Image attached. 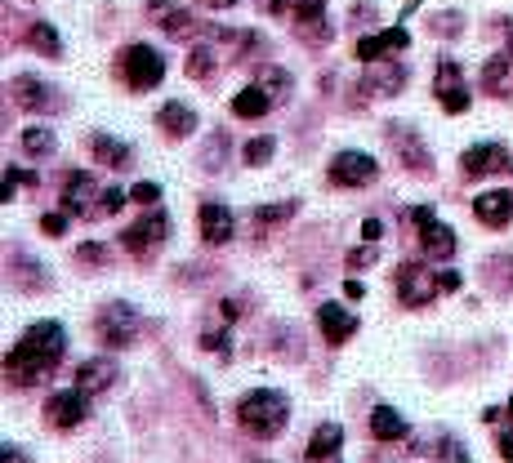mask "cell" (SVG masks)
<instances>
[{
  "label": "cell",
  "mask_w": 513,
  "mask_h": 463,
  "mask_svg": "<svg viewBox=\"0 0 513 463\" xmlns=\"http://www.w3.org/2000/svg\"><path fill=\"white\" fill-rule=\"evenodd\" d=\"M90 396H94V392H85L81 383L68 387V392H54V396L45 401V423H50L54 432H72L76 423H85V414H90Z\"/></svg>",
  "instance_id": "cell-5"
},
{
  "label": "cell",
  "mask_w": 513,
  "mask_h": 463,
  "mask_svg": "<svg viewBox=\"0 0 513 463\" xmlns=\"http://www.w3.org/2000/svg\"><path fill=\"white\" fill-rule=\"evenodd\" d=\"M14 99H19L28 112H59V108H63L59 90L45 85V81H36V76H19V81H14Z\"/></svg>",
  "instance_id": "cell-13"
},
{
  "label": "cell",
  "mask_w": 513,
  "mask_h": 463,
  "mask_svg": "<svg viewBox=\"0 0 513 463\" xmlns=\"http://www.w3.org/2000/svg\"><path fill=\"white\" fill-rule=\"evenodd\" d=\"M99 339L108 343V347H134V334H139V312L130 307V303H108L103 312H99Z\"/></svg>",
  "instance_id": "cell-6"
},
{
  "label": "cell",
  "mask_w": 513,
  "mask_h": 463,
  "mask_svg": "<svg viewBox=\"0 0 513 463\" xmlns=\"http://www.w3.org/2000/svg\"><path fill=\"white\" fill-rule=\"evenodd\" d=\"M260 10H264V14H282L286 0H260Z\"/></svg>",
  "instance_id": "cell-47"
},
{
  "label": "cell",
  "mask_w": 513,
  "mask_h": 463,
  "mask_svg": "<svg viewBox=\"0 0 513 463\" xmlns=\"http://www.w3.org/2000/svg\"><path fill=\"white\" fill-rule=\"evenodd\" d=\"M393 148H397V156H402V165L406 170H429V152L420 148V139L415 134H406V125H393Z\"/></svg>",
  "instance_id": "cell-26"
},
{
  "label": "cell",
  "mask_w": 513,
  "mask_h": 463,
  "mask_svg": "<svg viewBox=\"0 0 513 463\" xmlns=\"http://www.w3.org/2000/svg\"><path fill=\"white\" fill-rule=\"evenodd\" d=\"M411 45V36H406V28H389V32H375V36H362L357 41V59L371 68V63H380L384 54H393V50H406Z\"/></svg>",
  "instance_id": "cell-16"
},
{
  "label": "cell",
  "mask_w": 513,
  "mask_h": 463,
  "mask_svg": "<svg viewBox=\"0 0 513 463\" xmlns=\"http://www.w3.org/2000/svg\"><path fill=\"white\" fill-rule=\"evenodd\" d=\"M371 259H375V250H371V245H366V250H353V254H349V267H366Z\"/></svg>",
  "instance_id": "cell-42"
},
{
  "label": "cell",
  "mask_w": 513,
  "mask_h": 463,
  "mask_svg": "<svg viewBox=\"0 0 513 463\" xmlns=\"http://www.w3.org/2000/svg\"><path fill=\"white\" fill-rule=\"evenodd\" d=\"M68 219H72L68 210H59V214H45V219H41V232H45V236H63V232H68Z\"/></svg>",
  "instance_id": "cell-34"
},
{
  "label": "cell",
  "mask_w": 513,
  "mask_h": 463,
  "mask_svg": "<svg viewBox=\"0 0 513 463\" xmlns=\"http://www.w3.org/2000/svg\"><path fill=\"white\" fill-rule=\"evenodd\" d=\"M0 454H5V459H14V463H19V459H23L28 450H23V445H14V441H5V445H0Z\"/></svg>",
  "instance_id": "cell-45"
},
{
  "label": "cell",
  "mask_w": 513,
  "mask_h": 463,
  "mask_svg": "<svg viewBox=\"0 0 513 463\" xmlns=\"http://www.w3.org/2000/svg\"><path fill=\"white\" fill-rule=\"evenodd\" d=\"M76 254H81V263H103V259H108V250H103V245H94V241H90V245H81Z\"/></svg>",
  "instance_id": "cell-39"
},
{
  "label": "cell",
  "mask_w": 513,
  "mask_h": 463,
  "mask_svg": "<svg viewBox=\"0 0 513 463\" xmlns=\"http://www.w3.org/2000/svg\"><path fill=\"white\" fill-rule=\"evenodd\" d=\"M286 419H291V401L282 392H273V387H254V392H245L236 401V423L254 441H273L286 427Z\"/></svg>",
  "instance_id": "cell-2"
},
{
  "label": "cell",
  "mask_w": 513,
  "mask_h": 463,
  "mask_svg": "<svg viewBox=\"0 0 513 463\" xmlns=\"http://www.w3.org/2000/svg\"><path fill=\"white\" fill-rule=\"evenodd\" d=\"M500 419H504V410H495V405H491V410H482V423H500Z\"/></svg>",
  "instance_id": "cell-50"
},
{
  "label": "cell",
  "mask_w": 513,
  "mask_h": 463,
  "mask_svg": "<svg viewBox=\"0 0 513 463\" xmlns=\"http://www.w3.org/2000/svg\"><path fill=\"white\" fill-rule=\"evenodd\" d=\"M201 343H205V347H214L219 356H228V334H205Z\"/></svg>",
  "instance_id": "cell-43"
},
{
  "label": "cell",
  "mask_w": 513,
  "mask_h": 463,
  "mask_svg": "<svg viewBox=\"0 0 513 463\" xmlns=\"http://www.w3.org/2000/svg\"><path fill=\"white\" fill-rule=\"evenodd\" d=\"M482 90L495 94V99L513 94V54H495V59H486V68H482Z\"/></svg>",
  "instance_id": "cell-21"
},
{
  "label": "cell",
  "mask_w": 513,
  "mask_h": 463,
  "mask_svg": "<svg viewBox=\"0 0 513 463\" xmlns=\"http://www.w3.org/2000/svg\"><path fill=\"white\" fill-rule=\"evenodd\" d=\"M344 294H349V299H362L366 285H362V281H344Z\"/></svg>",
  "instance_id": "cell-48"
},
{
  "label": "cell",
  "mask_w": 513,
  "mask_h": 463,
  "mask_svg": "<svg viewBox=\"0 0 513 463\" xmlns=\"http://www.w3.org/2000/svg\"><path fill=\"white\" fill-rule=\"evenodd\" d=\"M460 165H464V174H469V179H486V174L509 170L513 161H509V152H504L500 143H477V148H469V152L460 156Z\"/></svg>",
  "instance_id": "cell-12"
},
{
  "label": "cell",
  "mask_w": 513,
  "mask_h": 463,
  "mask_svg": "<svg viewBox=\"0 0 513 463\" xmlns=\"http://www.w3.org/2000/svg\"><path fill=\"white\" fill-rule=\"evenodd\" d=\"M196 228H201V241H205V245H228V241L236 236V219H232V210L219 205V201H205V205L196 210Z\"/></svg>",
  "instance_id": "cell-11"
},
{
  "label": "cell",
  "mask_w": 513,
  "mask_h": 463,
  "mask_svg": "<svg viewBox=\"0 0 513 463\" xmlns=\"http://www.w3.org/2000/svg\"><path fill=\"white\" fill-rule=\"evenodd\" d=\"M411 223H415V232H420L424 223H433V210H429V205H415V210H411Z\"/></svg>",
  "instance_id": "cell-41"
},
{
  "label": "cell",
  "mask_w": 513,
  "mask_h": 463,
  "mask_svg": "<svg viewBox=\"0 0 513 463\" xmlns=\"http://www.w3.org/2000/svg\"><path fill=\"white\" fill-rule=\"evenodd\" d=\"M371 436L375 441H402V436H411V427H406V419L393 405H375L371 410Z\"/></svg>",
  "instance_id": "cell-24"
},
{
  "label": "cell",
  "mask_w": 513,
  "mask_h": 463,
  "mask_svg": "<svg viewBox=\"0 0 513 463\" xmlns=\"http://www.w3.org/2000/svg\"><path fill=\"white\" fill-rule=\"evenodd\" d=\"M241 312H245V307H241L236 299H223V321H228V325H232V321H236Z\"/></svg>",
  "instance_id": "cell-44"
},
{
  "label": "cell",
  "mask_w": 513,
  "mask_h": 463,
  "mask_svg": "<svg viewBox=\"0 0 513 463\" xmlns=\"http://www.w3.org/2000/svg\"><path fill=\"white\" fill-rule=\"evenodd\" d=\"M295 214V201H286V205H264L260 210V223H282V219H291Z\"/></svg>",
  "instance_id": "cell-36"
},
{
  "label": "cell",
  "mask_w": 513,
  "mask_h": 463,
  "mask_svg": "<svg viewBox=\"0 0 513 463\" xmlns=\"http://www.w3.org/2000/svg\"><path fill=\"white\" fill-rule=\"evenodd\" d=\"M90 152H94V161L99 165H108V170H130L134 165V148L130 143H121V139H112V134H90Z\"/></svg>",
  "instance_id": "cell-19"
},
{
  "label": "cell",
  "mask_w": 513,
  "mask_h": 463,
  "mask_svg": "<svg viewBox=\"0 0 513 463\" xmlns=\"http://www.w3.org/2000/svg\"><path fill=\"white\" fill-rule=\"evenodd\" d=\"M344 450V427L340 423H322L313 436H309V450H304V459L313 463V459H335Z\"/></svg>",
  "instance_id": "cell-25"
},
{
  "label": "cell",
  "mask_w": 513,
  "mask_h": 463,
  "mask_svg": "<svg viewBox=\"0 0 513 463\" xmlns=\"http://www.w3.org/2000/svg\"><path fill=\"white\" fill-rule=\"evenodd\" d=\"M326 174H331L335 188H371L380 179V165L366 152H335V161H331Z\"/></svg>",
  "instance_id": "cell-8"
},
{
  "label": "cell",
  "mask_w": 513,
  "mask_h": 463,
  "mask_svg": "<svg viewBox=\"0 0 513 463\" xmlns=\"http://www.w3.org/2000/svg\"><path fill=\"white\" fill-rule=\"evenodd\" d=\"M210 10H228V5H236V0H205Z\"/></svg>",
  "instance_id": "cell-51"
},
{
  "label": "cell",
  "mask_w": 513,
  "mask_h": 463,
  "mask_svg": "<svg viewBox=\"0 0 513 463\" xmlns=\"http://www.w3.org/2000/svg\"><path fill=\"white\" fill-rule=\"evenodd\" d=\"M402 85H406V68H402V63H384V68H375V63H371L366 90H375V94H397Z\"/></svg>",
  "instance_id": "cell-27"
},
{
  "label": "cell",
  "mask_w": 513,
  "mask_h": 463,
  "mask_svg": "<svg viewBox=\"0 0 513 463\" xmlns=\"http://www.w3.org/2000/svg\"><path fill=\"white\" fill-rule=\"evenodd\" d=\"M264 90L273 99H291V72H277V68H264Z\"/></svg>",
  "instance_id": "cell-32"
},
{
  "label": "cell",
  "mask_w": 513,
  "mask_h": 463,
  "mask_svg": "<svg viewBox=\"0 0 513 463\" xmlns=\"http://www.w3.org/2000/svg\"><path fill=\"white\" fill-rule=\"evenodd\" d=\"M442 290H460V272H442Z\"/></svg>",
  "instance_id": "cell-49"
},
{
  "label": "cell",
  "mask_w": 513,
  "mask_h": 463,
  "mask_svg": "<svg viewBox=\"0 0 513 463\" xmlns=\"http://www.w3.org/2000/svg\"><path fill=\"white\" fill-rule=\"evenodd\" d=\"M455 245H460L455 228H446V223H437V219L420 228V254H424V259L442 263V259H451V254H455Z\"/></svg>",
  "instance_id": "cell-17"
},
{
  "label": "cell",
  "mask_w": 513,
  "mask_h": 463,
  "mask_svg": "<svg viewBox=\"0 0 513 463\" xmlns=\"http://www.w3.org/2000/svg\"><path fill=\"white\" fill-rule=\"evenodd\" d=\"M156 125H161L165 139H188V134L196 130V112L183 108V103H165V108L156 112Z\"/></svg>",
  "instance_id": "cell-23"
},
{
  "label": "cell",
  "mask_w": 513,
  "mask_h": 463,
  "mask_svg": "<svg viewBox=\"0 0 513 463\" xmlns=\"http://www.w3.org/2000/svg\"><path fill=\"white\" fill-rule=\"evenodd\" d=\"M28 50H36L45 59H63V41H59L54 23H32L28 28Z\"/></svg>",
  "instance_id": "cell-28"
},
{
  "label": "cell",
  "mask_w": 513,
  "mask_h": 463,
  "mask_svg": "<svg viewBox=\"0 0 513 463\" xmlns=\"http://www.w3.org/2000/svg\"><path fill=\"white\" fill-rule=\"evenodd\" d=\"M121 81L130 90H156L165 81V59L152 45H125L121 50Z\"/></svg>",
  "instance_id": "cell-3"
},
{
  "label": "cell",
  "mask_w": 513,
  "mask_h": 463,
  "mask_svg": "<svg viewBox=\"0 0 513 463\" xmlns=\"http://www.w3.org/2000/svg\"><path fill=\"white\" fill-rule=\"evenodd\" d=\"M504 414H509V419H513V401H509V410H504Z\"/></svg>",
  "instance_id": "cell-52"
},
{
  "label": "cell",
  "mask_w": 513,
  "mask_h": 463,
  "mask_svg": "<svg viewBox=\"0 0 513 463\" xmlns=\"http://www.w3.org/2000/svg\"><path fill=\"white\" fill-rule=\"evenodd\" d=\"M170 236V219L161 214V210H152L143 223H134V228H125L121 232V245L134 254V259H148V254H156L161 250V241Z\"/></svg>",
  "instance_id": "cell-9"
},
{
  "label": "cell",
  "mask_w": 513,
  "mask_h": 463,
  "mask_svg": "<svg viewBox=\"0 0 513 463\" xmlns=\"http://www.w3.org/2000/svg\"><path fill=\"white\" fill-rule=\"evenodd\" d=\"M322 10H326V0H295V14H300V23L322 19Z\"/></svg>",
  "instance_id": "cell-35"
},
{
  "label": "cell",
  "mask_w": 513,
  "mask_h": 463,
  "mask_svg": "<svg viewBox=\"0 0 513 463\" xmlns=\"http://www.w3.org/2000/svg\"><path fill=\"white\" fill-rule=\"evenodd\" d=\"M317 325H322V339H326L331 347H340V343H349V334L357 330V316H353L349 307H340V303H322V307H317Z\"/></svg>",
  "instance_id": "cell-15"
},
{
  "label": "cell",
  "mask_w": 513,
  "mask_h": 463,
  "mask_svg": "<svg viewBox=\"0 0 513 463\" xmlns=\"http://www.w3.org/2000/svg\"><path fill=\"white\" fill-rule=\"evenodd\" d=\"M130 201H139V205H156V201H161V188H156V183H139V188L130 192Z\"/></svg>",
  "instance_id": "cell-37"
},
{
  "label": "cell",
  "mask_w": 513,
  "mask_h": 463,
  "mask_svg": "<svg viewBox=\"0 0 513 463\" xmlns=\"http://www.w3.org/2000/svg\"><path fill=\"white\" fill-rule=\"evenodd\" d=\"M125 201H130V196H125L121 188H103V214H116Z\"/></svg>",
  "instance_id": "cell-38"
},
{
  "label": "cell",
  "mask_w": 513,
  "mask_h": 463,
  "mask_svg": "<svg viewBox=\"0 0 513 463\" xmlns=\"http://www.w3.org/2000/svg\"><path fill=\"white\" fill-rule=\"evenodd\" d=\"M148 10L156 14V28H161L165 36H174V41H188V36H196V19H192L188 10H179V5H165V0H148Z\"/></svg>",
  "instance_id": "cell-18"
},
{
  "label": "cell",
  "mask_w": 513,
  "mask_h": 463,
  "mask_svg": "<svg viewBox=\"0 0 513 463\" xmlns=\"http://www.w3.org/2000/svg\"><path fill=\"white\" fill-rule=\"evenodd\" d=\"M99 179L90 170H72L68 183H63V210L76 214V219H94L99 214Z\"/></svg>",
  "instance_id": "cell-10"
},
{
  "label": "cell",
  "mask_w": 513,
  "mask_h": 463,
  "mask_svg": "<svg viewBox=\"0 0 513 463\" xmlns=\"http://www.w3.org/2000/svg\"><path fill=\"white\" fill-rule=\"evenodd\" d=\"M500 454L513 463V432H500Z\"/></svg>",
  "instance_id": "cell-46"
},
{
  "label": "cell",
  "mask_w": 513,
  "mask_h": 463,
  "mask_svg": "<svg viewBox=\"0 0 513 463\" xmlns=\"http://www.w3.org/2000/svg\"><path fill=\"white\" fill-rule=\"evenodd\" d=\"M473 214H477V223L482 228H509L513 223V192H482V196H473Z\"/></svg>",
  "instance_id": "cell-14"
},
{
  "label": "cell",
  "mask_w": 513,
  "mask_h": 463,
  "mask_svg": "<svg viewBox=\"0 0 513 463\" xmlns=\"http://www.w3.org/2000/svg\"><path fill=\"white\" fill-rule=\"evenodd\" d=\"M210 72H214V54H210V50H192V59H188V76L201 81V76H210Z\"/></svg>",
  "instance_id": "cell-33"
},
{
  "label": "cell",
  "mask_w": 513,
  "mask_h": 463,
  "mask_svg": "<svg viewBox=\"0 0 513 463\" xmlns=\"http://www.w3.org/2000/svg\"><path fill=\"white\" fill-rule=\"evenodd\" d=\"M32 183H36L32 170H23V165H5V188H0V201H14V192H19V188H32Z\"/></svg>",
  "instance_id": "cell-30"
},
{
  "label": "cell",
  "mask_w": 513,
  "mask_h": 463,
  "mask_svg": "<svg viewBox=\"0 0 513 463\" xmlns=\"http://www.w3.org/2000/svg\"><path fill=\"white\" fill-rule=\"evenodd\" d=\"M442 294V276L420 267V263H402L397 267V299L402 307H429L433 299Z\"/></svg>",
  "instance_id": "cell-4"
},
{
  "label": "cell",
  "mask_w": 513,
  "mask_h": 463,
  "mask_svg": "<svg viewBox=\"0 0 513 463\" xmlns=\"http://www.w3.org/2000/svg\"><path fill=\"white\" fill-rule=\"evenodd\" d=\"M116 361L112 356H94V361H85L81 370H76V383L85 387V392H108L112 383H116Z\"/></svg>",
  "instance_id": "cell-20"
},
{
  "label": "cell",
  "mask_w": 513,
  "mask_h": 463,
  "mask_svg": "<svg viewBox=\"0 0 513 463\" xmlns=\"http://www.w3.org/2000/svg\"><path fill=\"white\" fill-rule=\"evenodd\" d=\"M269 108H273V94L264 85H245L241 94H232V116H241V121H260V116H269Z\"/></svg>",
  "instance_id": "cell-22"
},
{
  "label": "cell",
  "mask_w": 513,
  "mask_h": 463,
  "mask_svg": "<svg viewBox=\"0 0 513 463\" xmlns=\"http://www.w3.org/2000/svg\"><path fill=\"white\" fill-rule=\"evenodd\" d=\"M63 352H68V330L59 321H36V325L23 330V339L5 356V374H10L14 387H36L59 370Z\"/></svg>",
  "instance_id": "cell-1"
},
{
  "label": "cell",
  "mask_w": 513,
  "mask_h": 463,
  "mask_svg": "<svg viewBox=\"0 0 513 463\" xmlns=\"http://www.w3.org/2000/svg\"><path fill=\"white\" fill-rule=\"evenodd\" d=\"M433 94H437V108L442 112H451V116H460V112H469V85H464V72H460V63L455 59H442L437 63V76H433Z\"/></svg>",
  "instance_id": "cell-7"
},
{
  "label": "cell",
  "mask_w": 513,
  "mask_h": 463,
  "mask_svg": "<svg viewBox=\"0 0 513 463\" xmlns=\"http://www.w3.org/2000/svg\"><path fill=\"white\" fill-rule=\"evenodd\" d=\"M362 236H366V245H375V241L384 236V223H380V219H366V223H362Z\"/></svg>",
  "instance_id": "cell-40"
},
{
  "label": "cell",
  "mask_w": 513,
  "mask_h": 463,
  "mask_svg": "<svg viewBox=\"0 0 513 463\" xmlns=\"http://www.w3.org/2000/svg\"><path fill=\"white\" fill-rule=\"evenodd\" d=\"M273 152H277V139H254V143H245V165H269L273 161Z\"/></svg>",
  "instance_id": "cell-31"
},
{
  "label": "cell",
  "mask_w": 513,
  "mask_h": 463,
  "mask_svg": "<svg viewBox=\"0 0 513 463\" xmlns=\"http://www.w3.org/2000/svg\"><path fill=\"white\" fill-rule=\"evenodd\" d=\"M54 130H45V125H32V130H23V152L28 156H50L54 152Z\"/></svg>",
  "instance_id": "cell-29"
}]
</instances>
